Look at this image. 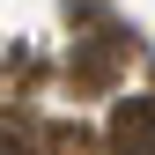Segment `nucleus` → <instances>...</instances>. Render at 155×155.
<instances>
[{
	"label": "nucleus",
	"instance_id": "f257e3e1",
	"mask_svg": "<svg viewBox=\"0 0 155 155\" xmlns=\"http://www.w3.org/2000/svg\"><path fill=\"white\" fill-rule=\"evenodd\" d=\"M111 148L118 155H155V96H126L111 111Z\"/></svg>",
	"mask_w": 155,
	"mask_h": 155
}]
</instances>
